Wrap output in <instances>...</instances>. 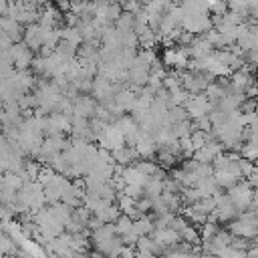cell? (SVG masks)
<instances>
[{
  "label": "cell",
  "mask_w": 258,
  "mask_h": 258,
  "mask_svg": "<svg viewBox=\"0 0 258 258\" xmlns=\"http://www.w3.org/2000/svg\"><path fill=\"white\" fill-rule=\"evenodd\" d=\"M10 61L16 67V71H28V67L32 65V50L24 42L12 44L10 46Z\"/></svg>",
  "instance_id": "obj_1"
},
{
  "label": "cell",
  "mask_w": 258,
  "mask_h": 258,
  "mask_svg": "<svg viewBox=\"0 0 258 258\" xmlns=\"http://www.w3.org/2000/svg\"><path fill=\"white\" fill-rule=\"evenodd\" d=\"M14 258H22V256H14Z\"/></svg>",
  "instance_id": "obj_2"
}]
</instances>
